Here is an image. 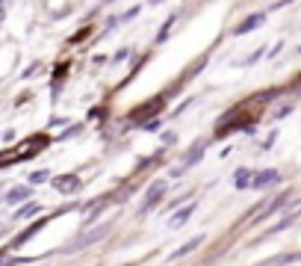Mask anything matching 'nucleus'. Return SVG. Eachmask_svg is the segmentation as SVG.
Wrapping results in <instances>:
<instances>
[{"label":"nucleus","instance_id":"obj_1","mask_svg":"<svg viewBox=\"0 0 301 266\" xmlns=\"http://www.w3.org/2000/svg\"><path fill=\"white\" fill-rule=\"evenodd\" d=\"M277 181H280V175H277L275 169H266V172H257V175H254L251 186L254 189H266V186H275Z\"/></svg>","mask_w":301,"mask_h":266},{"label":"nucleus","instance_id":"obj_2","mask_svg":"<svg viewBox=\"0 0 301 266\" xmlns=\"http://www.w3.org/2000/svg\"><path fill=\"white\" fill-rule=\"evenodd\" d=\"M53 186L59 189V193H77L80 189V178H74V175H65V178H56Z\"/></svg>","mask_w":301,"mask_h":266},{"label":"nucleus","instance_id":"obj_3","mask_svg":"<svg viewBox=\"0 0 301 266\" xmlns=\"http://www.w3.org/2000/svg\"><path fill=\"white\" fill-rule=\"evenodd\" d=\"M166 193V181H159V183H154L151 189H148V195H145V207H154L157 204V198Z\"/></svg>","mask_w":301,"mask_h":266},{"label":"nucleus","instance_id":"obj_4","mask_svg":"<svg viewBox=\"0 0 301 266\" xmlns=\"http://www.w3.org/2000/svg\"><path fill=\"white\" fill-rule=\"evenodd\" d=\"M266 21V15H251L248 21H242L239 27H236V33H248V30H254V27H260Z\"/></svg>","mask_w":301,"mask_h":266},{"label":"nucleus","instance_id":"obj_5","mask_svg":"<svg viewBox=\"0 0 301 266\" xmlns=\"http://www.w3.org/2000/svg\"><path fill=\"white\" fill-rule=\"evenodd\" d=\"M248 178H254L251 172H248V169H239L236 175H233V186H239V189H242V186H248V183H251Z\"/></svg>","mask_w":301,"mask_h":266},{"label":"nucleus","instance_id":"obj_6","mask_svg":"<svg viewBox=\"0 0 301 266\" xmlns=\"http://www.w3.org/2000/svg\"><path fill=\"white\" fill-rule=\"evenodd\" d=\"M198 245H201V237H195V240H189L186 245H180V249H177V252L171 254V257H183V254H189L192 249H198Z\"/></svg>","mask_w":301,"mask_h":266},{"label":"nucleus","instance_id":"obj_7","mask_svg":"<svg viewBox=\"0 0 301 266\" xmlns=\"http://www.w3.org/2000/svg\"><path fill=\"white\" fill-rule=\"evenodd\" d=\"M192 210H195V207L189 204V207H183L180 213H174V219H171V225H174V228H177V225H183V222H186V219L192 216Z\"/></svg>","mask_w":301,"mask_h":266},{"label":"nucleus","instance_id":"obj_8","mask_svg":"<svg viewBox=\"0 0 301 266\" xmlns=\"http://www.w3.org/2000/svg\"><path fill=\"white\" fill-rule=\"evenodd\" d=\"M6 198H9V201H21V198H27V186H15Z\"/></svg>","mask_w":301,"mask_h":266},{"label":"nucleus","instance_id":"obj_9","mask_svg":"<svg viewBox=\"0 0 301 266\" xmlns=\"http://www.w3.org/2000/svg\"><path fill=\"white\" fill-rule=\"evenodd\" d=\"M33 213H38V204H30V207H21V210H18V216H21V219L33 216Z\"/></svg>","mask_w":301,"mask_h":266},{"label":"nucleus","instance_id":"obj_10","mask_svg":"<svg viewBox=\"0 0 301 266\" xmlns=\"http://www.w3.org/2000/svg\"><path fill=\"white\" fill-rule=\"evenodd\" d=\"M30 181H33V183H45V181H48V172H36Z\"/></svg>","mask_w":301,"mask_h":266}]
</instances>
